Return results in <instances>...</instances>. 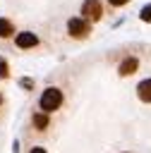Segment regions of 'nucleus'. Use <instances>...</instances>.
I'll list each match as a JSON object with an SVG mask.
<instances>
[{"label": "nucleus", "instance_id": "obj_12", "mask_svg": "<svg viewBox=\"0 0 151 153\" xmlns=\"http://www.w3.org/2000/svg\"><path fill=\"white\" fill-rule=\"evenodd\" d=\"M108 2H110L113 7H122V5H127L129 0H108Z\"/></svg>", "mask_w": 151, "mask_h": 153}, {"label": "nucleus", "instance_id": "obj_7", "mask_svg": "<svg viewBox=\"0 0 151 153\" xmlns=\"http://www.w3.org/2000/svg\"><path fill=\"white\" fill-rule=\"evenodd\" d=\"M31 122H34V127L38 129V131H43L46 127H48V112H43V110H38L34 117H31Z\"/></svg>", "mask_w": 151, "mask_h": 153}, {"label": "nucleus", "instance_id": "obj_9", "mask_svg": "<svg viewBox=\"0 0 151 153\" xmlns=\"http://www.w3.org/2000/svg\"><path fill=\"white\" fill-rule=\"evenodd\" d=\"M139 19H141V22H151V5L141 7V12H139Z\"/></svg>", "mask_w": 151, "mask_h": 153}, {"label": "nucleus", "instance_id": "obj_14", "mask_svg": "<svg viewBox=\"0 0 151 153\" xmlns=\"http://www.w3.org/2000/svg\"><path fill=\"white\" fill-rule=\"evenodd\" d=\"M0 105H2V93H0Z\"/></svg>", "mask_w": 151, "mask_h": 153}, {"label": "nucleus", "instance_id": "obj_8", "mask_svg": "<svg viewBox=\"0 0 151 153\" xmlns=\"http://www.w3.org/2000/svg\"><path fill=\"white\" fill-rule=\"evenodd\" d=\"M14 33V26H12V22H7V19H0V38H10Z\"/></svg>", "mask_w": 151, "mask_h": 153}, {"label": "nucleus", "instance_id": "obj_5", "mask_svg": "<svg viewBox=\"0 0 151 153\" xmlns=\"http://www.w3.org/2000/svg\"><path fill=\"white\" fill-rule=\"evenodd\" d=\"M139 69V60L137 57H125L120 65H117V72L122 74V76H129V74H134Z\"/></svg>", "mask_w": 151, "mask_h": 153}, {"label": "nucleus", "instance_id": "obj_4", "mask_svg": "<svg viewBox=\"0 0 151 153\" xmlns=\"http://www.w3.org/2000/svg\"><path fill=\"white\" fill-rule=\"evenodd\" d=\"M14 43H17V48H36L38 45V36L36 33H31V31H22V33H17V38H14Z\"/></svg>", "mask_w": 151, "mask_h": 153}, {"label": "nucleus", "instance_id": "obj_3", "mask_svg": "<svg viewBox=\"0 0 151 153\" xmlns=\"http://www.w3.org/2000/svg\"><path fill=\"white\" fill-rule=\"evenodd\" d=\"M81 17H86L89 22H101V17H103L101 0H84L81 2Z\"/></svg>", "mask_w": 151, "mask_h": 153}, {"label": "nucleus", "instance_id": "obj_11", "mask_svg": "<svg viewBox=\"0 0 151 153\" xmlns=\"http://www.w3.org/2000/svg\"><path fill=\"white\" fill-rule=\"evenodd\" d=\"M19 84H22L24 88H31V86H34V79H19Z\"/></svg>", "mask_w": 151, "mask_h": 153}, {"label": "nucleus", "instance_id": "obj_10", "mask_svg": "<svg viewBox=\"0 0 151 153\" xmlns=\"http://www.w3.org/2000/svg\"><path fill=\"white\" fill-rule=\"evenodd\" d=\"M7 76H10V65L0 57V79H7Z\"/></svg>", "mask_w": 151, "mask_h": 153}, {"label": "nucleus", "instance_id": "obj_2", "mask_svg": "<svg viewBox=\"0 0 151 153\" xmlns=\"http://www.w3.org/2000/svg\"><path fill=\"white\" fill-rule=\"evenodd\" d=\"M67 33L72 36V38H86L89 33H91V22L86 19V17H72L70 22H67Z\"/></svg>", "mask_w": 151, "mask_h": 153}, {"label": "nucleus", "instance_id": "obj_1", "mask_svg": "<svg viewBox=\"0 0 151 153\" xmlns=\"http://www.w3.org/2000/svg\"><path fill=\"white\" fill-rule=\"evenodd\" d=\"M60 105H62V91L58 86H48L38 98V108L43 112H55Z\"/></svg>", "mask_w": 151, "mask_h": 153}, {"label": "nucleus", "instance_id": "obj_6", "mask_svg": "<svg viewBox=\"0 0 151 153\" xmlns=\"http://www.w3.org/2000/svg\"><path fill=\"white\" fill-rule=\"evenodd\" d=\"M137 96H139L141 103H151V79L139 81V86H137Z\"/></svg>", "mask_w": 151, "mask_h": 153}, {"label": "nucleus", "instance_id": "obj_13", "mask_svg": "<svg viewBox=\"0 0 151 153\" xmlns=\"http://www.w3.org/2000/svg\"><path fill=\"white\" fill-rule=\"evenodd\" d=\"M31 153H46V148H43V146H34V148H31Z\"/></svg>", "mask_w": 151, "mask_h": 153}]
</instances>
